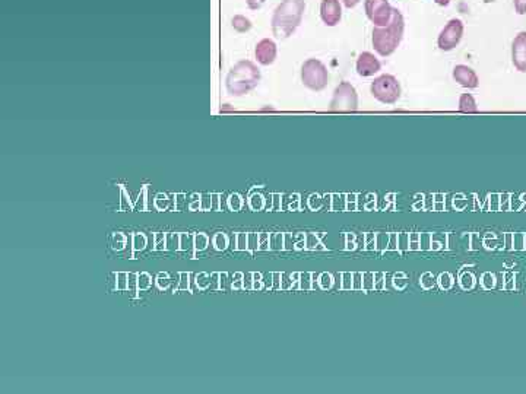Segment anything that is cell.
<instances>
[{
    "label": "cell",
    "instance_id": "obj_1",
    "mask_svg": "<svg viewBox=\"0 0 526 394\" xmlns=\"http://www.w3.org/2000/svg\"><path fill=\"white\" fill-rule=\"evenodd\" d=\"M305 0H281L270 19L272 34L278 40L290 38L303 22Z\"/></svg>",
    "mask_w": 526,
    "mask_h": 394
},
{
    "label": "cell",
    "instance_id": "obj_2",
    "mask_svg": "<svg viewBox=\"0 0 526 394\" xmlns=\"http://www.w3.org/2000/svg\"><path fill=\"white\" fill-rule=\"evenodd\" d=\"M405 18L399 9H393L392 21L386 26H375L371 33V44L382 57L392 56L404 40Z\"/></svg>",
    "mask_w": 526,
    "mask_h": 394
},
{
    "label": "cell",
    "instance_id": "obj_3",
    "mask_svg": "<svg viewBox=\"0 0 526 394\" xmlns=\"http://www.w3.org/2000/svg\"><path fill=\"white\" fill-rule=\"evenodd\" d=\"M261 79L262 75L259 68L251 60H241L230 69L226 78V86L230 95L243 97L253 90Z\"/></svg>",
    "mask_w": 526,
    "mask_h": 394
},
{
    "label": "cell",
    "instance_id": "obj_4",
    "mask_svg": "<svg viewBox=\"0 0 526 394\" xmlns=\"http://www.w3.org/2000/svg\"><path fill=\"white\" fill-rule=\"evenodd\" d=\"M370 93L382 104H396L400 98L402 88L393 75H380L370 86Z\"/></svg>",
    "mask_w": 526,
    "mask_h": 394
},
{
    "label": "cell",
    "instance_id": "obj_5",
    "mask_svg": "<svg viewBox=\"0 0 526 394\" xmlns=\"http://www.w3.org/2000/svg\"><path fill=\"white\" fill-rule=\"evenodd\" d=\"M301 81L304 86L319 93V90H323L328 86V68L319 58H308L301 66Z\"/></svg>",
    "mask_w": 526,
    "mask_h": 394
},
{
    "label": "cell",
    "instance_id": "obj_6",
    "mask_svg": "<svg viewBox=\"0 0 526 394\" xmlns=\"http://www.w3.org/2000/svg\"><path fill=\"white\" fill-rule=\"evenodd\" d=\"M358 108L357 89L350 82H341L335 90L330 101L332 111H355Z\"/></svg>",
    "mask_w": 526,
    "mask_h": 394
},
{
    "label": "cell",
    "instance_id": "obj_7",
    "mask_svg": "<svg viewBox=\"0 0 526 394\" xmlns=\"http://www.w3.org/2000/svg\"><path fill=\"white\" fill-rule=\"evenodd\" d=\"M463 33H465V25L457 18L450 19L445 28L440 31L439 37H438V47L442 51H452L455 50L462 38H463Z\"/></svg>",
    "mask_w": 526,
    "mask_h": 394
},
{
    "label": "cell",
    "instance_id": "obj_8",
    "mask_svg": "<svg viewBox=\"0 0 526 394\" xmlns=\"http://www.w3.org/2000/svg\"><path fill=\"white\" fill-rule=\"evenodd\" d=\"M389 0H364V11L368 21L375 26H386L393 16Z\"/></svg>",
    "mask_w": 526,
    "mask_h": 394
},
{
    "label": "cell",
    "instance_id": "obj_9",
    "mask_svg": "<svg viewBox=\"0 0 526 394\" xmlns=\"http://www.w3.org/2000/svg\"><path fill=\"white\" fill-rule=\"evenodd\" d=\"M355 69H357V73L360 76L370 78V76H375L376 73L380 72L382 63H380V60L373 53L363 51L358 56V58H357Z\"/></svg>",
    "mask_w": 526,
    "mask_h": 394
},
{
    "label": "cell",
    "instance_id": "obj_10",
    "mask_svg": "<svg viewBox=\"0 0 526 394\" xmlns=\"http://www.w3.org/2000/svg\"><path fill=\"white\" fill-rule=\"evenodd\" d=\"M320 19L326 26H336L343 19V5L339 0H322Z\"/></svg>",
    "mask_w": 526,
    "mask_h": 394
},
{
    "label": "cell",
    "instance_id": "obj_11",
    "mask_svg": "<svg viewBox=\"0 0 526 394\" xmlns=\"http://www.w3.org/2000/svg\"><path fill=\"white\" fill-rule=\"evenodd\" d=\"M278 56V46L272 38H262L255 47V57L262 66L272 65Z\"/></svg>",
    "mask_w": 526,
    "mask_h": 394
},
{
    "label": "cell",
    "instance_id": "obj_12",
    "mask_svg": "<svg viewBox=\"0 0 526 394\" xmlns=\"http://www.w3.org/2000/svg\"><path fill=\"white\" fill-rule=\"evenodd\" d=\"M512 62L519 72L526 73V31H520L512 43Z\"/></svg>",
    "mask_w": 526,
    "mask_h": 394
},
{
    "label": "cell",
    "instance_id": "obj_13",
    "mask_svg": "<svg viewBox=\"0 0 526 394\" xmlns=\"http://www.w3.org/2000/svg\"><path fill=\"white\" fill-rule=\"evenodd\" d=\"M453 79L463 88L475 89L480 85V78L474 69L467 65H457L453 69Z\"/></svg>",
    "mask_w": 526,
    "mask_h": 394
},
{
    "label": "cell",
    "instance_id": "obj_14",
    "mask_svg": "<svg viewBox=\"0 0 526 394\" xmlns=\"http://www.w3.org/2000/svg\"><path fill=\"white\" fill-rule=\"evenodd\" d=\"M459 111L467 113V114L478 111L477 101L471 94H462L460 95V98H459Z\"/></svg>",
    "mask_w": 526,
    "mask_h": 394
},
{
    "label": "cell",
    "instance_id": "obj_15",
    "mask_svg": "<svg viewBox=\"0 0 526 394\" xmlns=\"http://www.w3.org/2000/svg\"><path fill=\"white\" fill-rule=\"evenodd\" d=\"M231 25L234 28V31L240 33V34H244V33H249L252 29V21L244 16V15H236L231 21Z\"/></svg>",
    "mask_w": 526,
    "mask_h": 394
},
{
    "label": "cell",
    "instance_id": "obj_16",
    "mask_svg": "<svg viewBox=\"0 0 526 394\" xmlns=\"http://www.w3.org/2000/svg\"><path fill=\"white\" fill-rule=\"evenodd\" d=\"M513 5H515V11L517 15L526 14V0H513Z\"/></svg>",
    "mask_w": 526,
    "mask_h": 394
},
{
    "label": "cell",
    "instance_id": "obj_17",
    "mask_svg": "<svg viewBox=\"0 0 526 394\" xmlns=\"http://www.w3.org/2000/svg\"><path fill=\"white\" fill-rule=\"evenodd\" d=\"M265 2H266V0H246L247 8L252 9V11H258V9H261V8L265 5Z\"/></svg>",
    "mask_w": 526,
    "mask_h": 394
},
{
    "label": "cell",
    "instance_id": "obj_18",
    "mask_svg": "<svg viewBox=\"0 0 526 394\" xmlns=\"http://www.w3.org/2000/svg\"><path fill=\"white\" fill-rule=\"evenodd\" d=\"M343 2L347 9H354L361 2V0H343Z\"/></svg>",
    "mask_w": 526,
    "mask_h": 394
},
{
    "label": "cell",
    "instance_id": "obj_19",
    "mask_svg": "<svg viewBox=\"0 0 526 394\" xmlns=\"http://www.w3.org/2000/svg\"><path fill=\"white\" fill-rule=\"evenodd\" d=\"M205 244H206V238H205L203 235H199V237L196 238V247H198V249H203V247H205Z\"/></svg>",
    "mask_w": 526,
    "mask_h": 394
},
{
    "label": "cell",
    "instance_id": "obj_20",
    "mask_svg": "<svg viewBox=\"0 0 526 394\" xmlns=\"http://www.w3.org/2000/svg\"><path fill=\"white\" fill-rule=\"evenodd\" d=\"M433 2H435V4H438L439 6H443V8H446V6H449V5H450V2H452V0H433Z\"/></svg>",
    "mask_w": 526,
    "mask_h": 394
}]
</instances>
